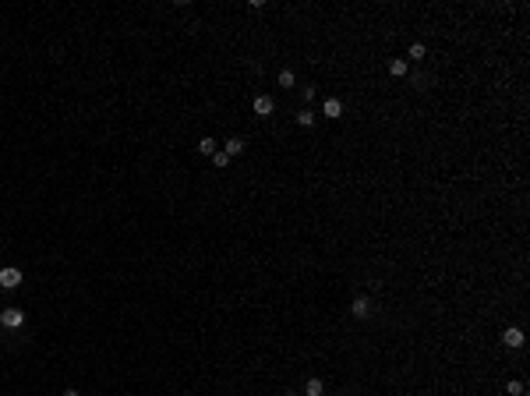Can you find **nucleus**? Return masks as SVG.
<instances>
[{"label": "nucleus", "instance_id": "dca6fc26", "mask_svg": "<svg viewBox=\"0 0 530 396\" xmlns=\"http://www.w3.org/2000/svg\"><path fill=\"white\" fill-rule=\"evenodd\" d=\"M64 396H81V393L78 389H64Z\"/></svg>", "mask_w": 530, "mask_h": 396}, {"label": "nucleus", "instance_id": "4468645a", "mask_svg": "<svg viewBox=\"0 0 530 396\" xmlns=\"http://www.w3.org/2000/svg\"><path fill=\"white\" fill-rule=\"evenodd\" d=\"M506 393H509V396H523V382H516V379H513V382L506 386Z\"/></svg>", "mask_w": 530, "mask_h": 396}, {"label": "nucleus", "instance_id": "7ed1b4c3", "mask_svg": "<svg viewBox=\"0 0 530 396\" xmlns=\"http://www.w3.org/2000/svg\"><path fill=\"white\" fill-rule=\"evenodd\" d=\"M272 110H276V99H272V96H255V113H258V117H272Z\"/></svg>", "mask_w": 530, "mask_h": 396}, {"label": "nucleus", "instance_id": "f257e3e1", "mask_svg": "<svg viewBox=\"0 0 530 396\" xmlns=\"http://www.w3.org/2000/svg\"><path fill=\"white\" fill-rule=\"evenodd\" d=\"M21 322H25L21 308H4V311H0V326H4V329H18Z\"/></svg>", "mask_w": 530, "mask_h": 396}, {"label": "nucleus", "instance_id": "f03ea898", "mask_svg": "<svg viewBox=\"0 0 530 396\" xmlns=\"http://www.w3.org/2000/svg\"><path fill=\"white\" fill-rule=\"evenodd\" d=\"M18 283H21V269H14V265L0 269V287H4V290H14Z\"/></svg>", "mask_w": 530, "mask_h": 396}, {"label": "nucleus", "instance_id": "39448f33", "mask_svg": "<svg viewBox=\"0 0 530 396\" xmlns=\"http://www.w3.org/2000/svg\"><path fill=\"white\" fill-rule=\"evenodd\" d=\"M322 113L333 117V121H340V117H343V103H340L336 96H329V99H325V106H322Z\"/></svg>", "mask_w": 530, "mask_h": 396}, {"label": "nucleus", "instance_id": "1a4fd4ad", "mask_svg": "<svg viewBox=\"0 0 530 396\" xmlns=\"http://www.w3.org/2000/svg\"><path fill=\"white\" fill-rule=\"evenodd\" d=\"M389 74H392V78H403V74H406V60H399V57L389 60Z\"/></svg>", "mask_w": 530, "mask_h": 396}, {"label": "nucleus", "instance_id": "20e7f679", "mask_svg": "<svg viewBox=\"0 0 530 396\" xmlns=\"http://www.w3.org/2000/svg\"><path fill=\"white\" fill-rule=\"evenodd\" d=\"M502 343H506V347H513V350H516V347H523V329H520V326H509V329L502 333Z\"/></svg>", "mask_w": 530, "mask_h": 396}, {"label": "nucleus", "instance_id": "9b49d317", "mask_svg": "<svg viewBox=\"0 0 530 396\" xmlns=\"http://www.w3.org/2000/svg\"><path fill=\"white\" fill-rule=\"evenodd\" d=\"M294 82H297V78H294V71H290V67H283V71H279V85H283V89H290Z\"/></svg>", "mask_w": 530, "mask_h": 396}, {"label": "nucleus", "instance_id": "0eeeda50", "mask_svg": "<svg viewBox=\"0 0 530 396\" xmlns=\"http://www.w3.org/2000/svg\"><path fill=\"white\" fill-rule=\"evenodd\" d=\"M226 156H230V160H233V156H240L244 152V138H226V149H223Z\"/></svg>", "mask_w": 530, "mask_h": 396}, {"label": "nucleus", "instance_id": "6e6552de", "mask_svg": "<svg viewBox=\"0 0 530 396\" xmlns=\"http://www.w3.org/2000/svg\"><path fill=\"white\" fill-rule=\"evenodd\" d=\"M322 393H325V382H322V379H308L304 396H322Z\"/></svg>", "mask_w": 530, "mask_h": 396}, {"label": "nucleus", "instance_id": "ddd939ff", "mask_svg": "<svg viewBox=\"0 0 530 396\" xmlns=\"http://www.w3.org/2000/svg\"><path fill=\"white\" fill-rule=\"evenodd\" d=\"M424 57H428V53H424V43H414V46H410V60H424Z\"/></svg>", "mask_w": 530, "mask_h": 396}, {"label": "nucleus", "instance_id": "2eb2a0df", "mask_svg": "<svg viewBox=\"0 0 530 396\" xmlns=\"http://www.w3.org/2000/svg\"><path fill=\"white\" fill-rule=\"evenodd\" d=\"M212 163L223 170V167H230V156H226V152H216V156H212Z\"/></svg>", "mask_w": 530, "mask_h": 396}, {"label": "nucleus", "instance_id": "423d86ee", "mask_svg": "<svg viewBox=\"0 0 530 396\" xmlns=\"http://www.w3.org/2000/svg\"><path fill=\"white\" fill-rule=\"evenodd\" d=\"M350 311H353V319H368V315H371V301H368V297H357Z\"/></svg>", "mask_w": 530, "mask_h": 396}, {"label": "nucleus", "instance_id": "9d476101", "mask_svg": "<svg viewBox=\"0 0 530 396\" xmlns=\"http://www.w3.org/2000/svg\"><path fill=\"white\" fill-rule=\"evenodd\" d=\"M198 152H201V156H216V142H212V138H201V142H198Z\"/></svg>", "mask_w": 530, "mask_h": 396}, {"label": "nucleus", "instance_id": "f8f14e48", "mask_svg": "<svg viewBox=\"0 0 530 396\" xmlns=\"http://www.w3.org/2000/svg\"><path fill=\"white\" fill-rule=\"evenodd\" d=\"M297 124H301V128H311V124H315V113H311V110H301V113H297Z\"/></svg>", "mask_w": 530, "mask_h": 396}]
</instances>
